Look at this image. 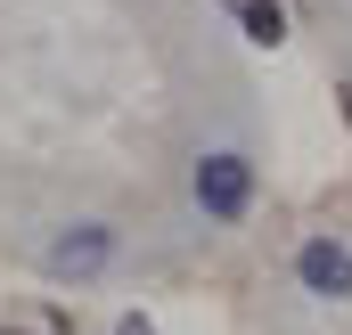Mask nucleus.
Here are the masks:
<instances>
[{"label":"nucleus","instance_id":"obj_1","mask_svg":"<svg viewBox=\"0 0 352 335\" xmlns=\"http://www.w3.org/2000/svg\"><path fill=\"white\" fill-rule=\"evenodd\" d=\"M188 188H197V205H205L213 221H238V213L254 205V164H246L238 148H213V156L197 164V180H188Z\"/></svg>","mask_w":352,"mask_h":335},{"label":"nucleus","instance_id":"obj_2","mask_svg":"<svg viewBox=\"0 0 352 335\" xmlns=\"http://www.w3.org/2000/svg\"><path fill=\"white\" fill-rule=\"evenodd\" d=\"M295 278H303V294H320V303H344L352 294V253L336 238H311V246L295 253Z\"/></svg>","mask_w":352,"mask_h":335},{"label":"nucleus","instance_id":"obj_3","mask_svg":"<svg viewBox=\"0 0 352 335\" xmlns=\"http://www.w3.org/2000/svg\"><path fill=\"white\" fill-rule=\"evenodd\" d=\"M107 253H115V229L82 221V229H66V238L50 246V270H58V278H90V270H98Z\"/></svg>","mask_w":352,"mask_h":335},{"label":"nucleus","instance_id":"obj_4","mask_svg":"<svg viewBox=\"0 0 352 335\" xmlns=\"http://www.w3.org/2000/svg\"><path fill=\"white\" fill-rule=\"evenodd\" d=\"M238 25H246V41H263V49L287 41V8H278V0H238Z\"/></svg>","mask_w":352,"mask_h":335},{"label":"nucleus","instance_id":"obj_5","mask_svg":"<svg viewBox=\"0 0 352 335\" xmlns=\"http://www.w3.org/2000/svg\"><path fill=\"white\" fill-rule=\"evenodd\" d=\"M115 335H156V327H148V319H140V311H131V319H115Z\"/></svg>","mask_w":352,"mask_h":335}]
</instances>
